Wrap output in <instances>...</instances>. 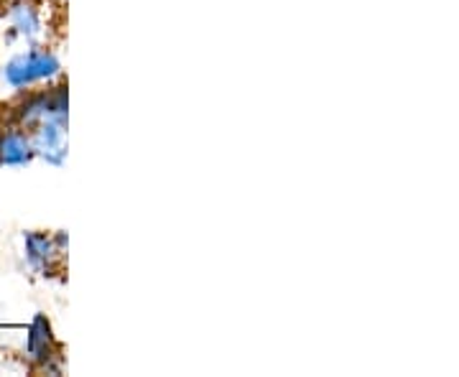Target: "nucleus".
Returning <instances> with one entry per match:
<instances>
[{
    "mask_svg": "<svg viewBox=\"0 0 459 377\" xmlns=\"http://www.w3.org/2000/svg\"><path fill=\"white\" fill-rule=\"evenodd\" d=\"M29 159V143L23 141V135L16 133H8L3 141H0V161L3 164H21Z\"/></svg>",
    "mask_w": 459,
    "mask_h": 377,
    "instance_id": "nucleus-1",
    "label": "nucleus"
}]
</instances>
